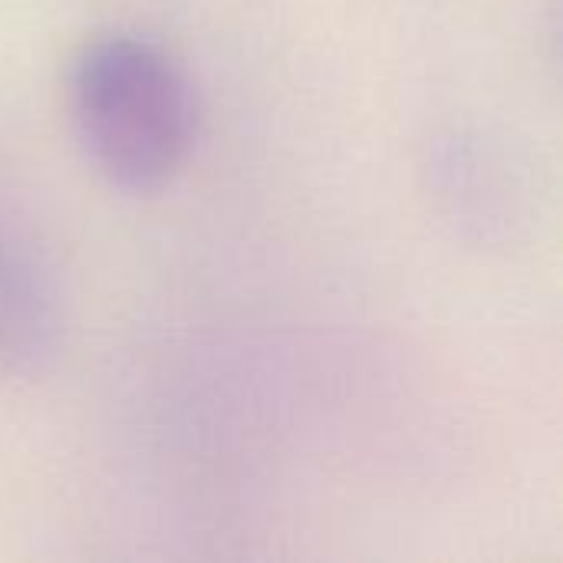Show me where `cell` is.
Instances as JSON below:
<instances>
[{"label":"cell","mask_w":563,"mask_h":563,"mask_svg":"<svg viewBox=\"0 0 563 563\" xmlns=\"http://www.w3.org/2000/svg\"><path fill=\"white\" fill-rule=\"evenodd\" d=\"M69 112L89 165L122 191H155L188 162L198 106L181 63L152 36L109 30L82 43Z\"/></svg>","instance_id":"6da1fadb"},{"label":"cell","mask_w":563,"mask_h":563,"mask_svg":"<svg viewBox=\"0 0 563 563\" xmlns=\"http://www.w3.org/2000/svg\"><path fill=\"white\" fill-rule=\"evenodd\" d=\"M63 343V317L49 277L30 251L0 224V369L43 376Z\"/></svg>","instance_id":"7a4b0ae2"}]
</instances>
